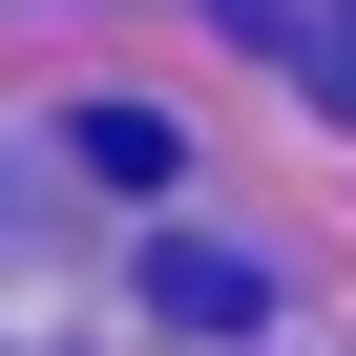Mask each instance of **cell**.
Masks as SVG:
<instances>
[{
    "mask_svg": "<svg viewBox=\"0 0 356 356\" xmlns=\"http://www.w3.org/2000/svg\"><path fill=\"white\" fill-rule=\"evenodd\" d=\"M210 22H231L293 105H335V126H356V0H210Z\"/></svg>",
    "mask_w": 356,
    "mask_h": 356,
    "instance_id": "6da1fadb",
    "label": "cell"
},
{
    "mask_svg": "<svg viewBox=\"0 0 356 356\" xmlns=\"http://www.w3.org/2000/svg\"><path fill=\"white\" fill-rule=\"evenodd\" d=\"M63 147L105 168V189H126V210H168V189H189V126H168V105H84Z\"/></svg>",
    "mask_w": 356,
    "mask_h": 356,
    "instance_id": "7a4b0ae2",
    "label": "cell"
},
{
    "mask_svg": "<svg viewBox=\"0 0 356 356\" xmlns=\"http://www.w3.org/2000/svg\"><path fill=\"white\" fill-rule=\"evenodd\" d=\"M147 293L189 314V335H252V314H273V273H252V252H210V231H168V252H147Z\"/></svg>",
    "mask_w": 356,
    "mask_h": 356,
    "instance_id": "3957f363",
    "label": "cell"
}]
</instances>
